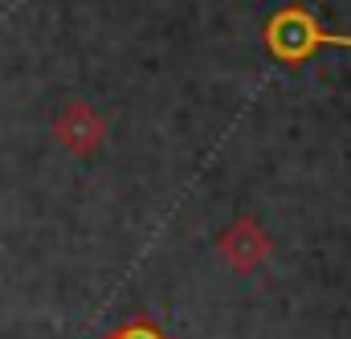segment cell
<instances>
[{
  "mask_svg": "<svg viewBox=\"0 0 351 339\" xmlns=\"http://www.w3.org/2000/svg\"><path fill=\"white\" fill-rule=\"evenodd\" d=\"M114 339H164V336H160L152 323H131V327H123Z\"/></svg>",
  "mask_w": 351,
  "mask_h": 339,
  "instance_id": "obj_2",
  "label": "cell"
},
{
  "mask_svg": "<svg viewBox=\"0 0 351 339\" xmlns=\"http://www.w3.org/2000/svg\"><path fill=\"white\" fill-rule=\"evenodd\" d=\"M265 41H269V54L282 58V62H302V58H311L315 49H327V45L351 49V37H343V33H323L298 8H286L282 16H274L269 29H265Z\"/></svg>",
  "mask_w": 351,
  "mask_h": 339,
  "instance_id": "obj_1",
  "label": "cell"
}]
</instances>
